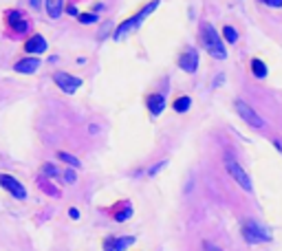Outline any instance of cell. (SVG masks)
Here are the masks:
<instances>
[{"mask_svg":"<svg viewBox=\"0 0 282 251\" xmlns=\"http://www.w3.org/2000/svg\"><path fill=\"white\" fill-rule=\"evenodd\" d=\"M201 42H203V49L216 60H225L227 58V51H225L223 42H220V36L218 31L214 29L209 22H203L201 27Z\"/></svg>","mask_w":282,"mask_h":251,"instance_id":"cell-1","label":"cell"},{"mask_svg":"<svg viewBox=\"0 0 282 251\" xmlns=\"http://www.w3.org/2000/svg\"><path fill=\"white\" fill-rule=\"evenodd\" d=\"M157 7H159V0H152V3H150V5H146V7H143L141 11H137V14L132 16V18H128V20H124V22H121V25L117 27V31L113 33V38H115V40H121V38H124L128 31L139 29V25H141V22L146 20L148 16H150V14H152V11L157 9Z\"/></svg>","mask_w":282,"mask_h":251,"instance_id":"cell-2","label":"cell"},{"mask_svg":"<svg viewBox=\"0 0 282 251\" xmlns=\"http://www.w3.org/2000/svg\"><path fill=\"white\" fill-rule=\"evenodd\" d=\"M242 236H245V240L249 244H253V242H269V240H271L269 231L264 229L260 222H253V220H247L245 225H242Z\"/></svg>","mask_w":282,"mask_h":251,"instance_id":"cell-3","label":"cell"},{"mask_svg":"<svg viewBox=\"0 0 282 251\" xmlns=\"http://www.w3.org/2000/svg\"><path fill=\"white\" fill-rule=\"evenodd\" d=\"M225 167H227V172L231 174V178H234V181L238 183V185H240L242 189H245V192H251V189H253L251 178L247 176V172L238 165V161H234V159H231L229 154H227V157H225Z\"/></svg>","mask_w":282,"mask_h":251,"instance_id":"cell-4","label":"cell"},{"mask_svg":"<svg viewBox=\"0 0 282 251\" xmlns=\"http://www.w3.org/2000/svg\"><path fill=\"white\" fill-rule=\"evenodd\" d=\"M234 106H236V110H238V115L242 117V121H247V124L253 126V128H264V121L260 119V115H258L249 104H245L242 99H238Z\"/></svg>","mask_w":282,"mask_h":251,"instance_id":"cell-5","label":"cell"},{"mask_svg":"<svg viewBox=\"0 0 282 251\" xmlns=\"http://www.w3.org/2000/svg\"><path fill=\"white\" fill-rule=\"evenodd\" d=\"M53 82L58 84V86L62 88V91H64L66 95H73V93L77 91V88L82 86V80H80V77L69 75V73H64V71H62V73L58 71V73L53 75Z\"/></svg>","mask_w":282,"mask_h":251,"instance_id":"cell-6","label":"cell"},{"mask_svg":"<svg viewBox=\"0 0 282 251\" xmlns=\"http://www.w3.org/2000/svg\"><path fill=\"white\" fill-rule=\"evenodd\" d=\"M0 185L7 189L9 194H14L18 200H25L27 198V187L22 185L20 181H16L11 174H0Z\"/></svg>","mask_w":282,"mask_h":251,"instance_id":"cell-7","label":"cell"},{"mask_svg":"<svg viewBox=\"0 0 282 251\" xmlns=\"http://www.w3.org/2000/svg\"><path fill=\"white\" fill-rule=\"evenodd\" d=\"M179 66L185 71V73H196V69H198V53H196V49H187V51L181 55Z\"/></svg>","mask_w":282,"mask_h":251,"instance_id":"cell-8","label":"cell"},{"mask_svg":"<svg viewBox=\"0 0 282 251\" xmlns=\"http://www.w3.org/2000/svg\"><path fill=\"white\" fill-rule=\"evenodd\" d=\"M40 64L42 62L38 58H25V60H20V62H16L14 69L18 71V73H27V75H29V73H36V71L40 69Z\"/></svg>","mask_w":282,"mask_h":251,"instance_id":"cell-9","label":"cell"},{"mask_svg":"<svg viewBox=\"0 0 282 251\" xmlns=\"http://www.w3.org/2000/svg\"><path fill=\"white\" fill-rule=\"evenodd\" d=\"M25 51L33 53V55L44 53V51H47V40H44L42 36H31L29 40H27V44H25Z\"/></svg>","mask_w":282,"mask_h":251,"instance_id":"cell-10","label":"cell"},{"mask_svg":"<svg viewBox=\"0 0 282 251\" xmlns=\"http://www.w3.org/2000/svg\"><path fill=\"white\" fill-rule=\"evenodd\" d=\"M7 22H9V27H11V29H14L16 33H22V31L27 29V27H29V22L22 20V14H20L18 9L9 11V14H7Z\"/></svg>","mask_w":282,"mask_h":251,"instance_id":"cell-11","label":"cell"},{"mask_svg":"<svg viewBox=\"0 0 282 251\" xmlns=\"http://www.w3.org/2000/svg\"><path fill=\"white\" fill-rule=\"evenodd\" d=\"M113 216H115V220H117V222L128 220L130 216H132V205H130V203H126V200H121V203H117V205H115Z\"/></svg>","mask_w":282,"mask_h":251,"instance_id":"cell-12","label":"cell"},{"mask_svg":"<svg viewBox=\"0 0 282 251\" xmlns=\"http://www.w3.org/2000/svg\"><path fill=\"white\" fill-rule=\"evenodd\" d=\"M163 108H165V97H163V95L157 93V95H150V97H148V110H150L154 117L161 115Z\"/></svg>","mask_w":282,"mask_h":251,"instance_id":"cell-13","label":"cell"},{"mask_svg":"<svg viewBox=\"0 0 282 251\" xmlns=\"http://www.w3.org/2000/svg\"><path fill=\"white\" fill-rule=\"evenodd\" d=\"M130 244H135V238L132 236H124V238H108L106 242H104V249H126L130 247Z\"/></svg>","mask_w":282,"mask_h":251,"instance_id":"cell-14","label":"cell"},{"mask_svg":"<svg viewBox=\"0 0 282 251\" xmlns=\"http://www.w3.org/2000/svg\"><path fill=\"white\" fill-rule=\"evenodd\" d=\"M44 9H47L49 18H60L64 11V0H44Z\"/></svg>","mask_w":282,"mask_h":251,"instance_id":"cell-15","label":"cell"},{"mask_svg":"<svg viewBox=\"0 0 282 251\" xmlns=\"http://www.w3.org/2000/svg\"><path fill=\"white\" fill-rule=\"evenodd\" d=\"M190 106H192V99L187 97V95H183V97H176L174 99L172 108L176 110V113H187V110H190Z\"/></svg>","mask_w":282,"mask_h":251,"instance_id":"cell-16","label":"cell"},{"mask_svg":"<svg viewBox=\"0 0 282 251\" xmlns=\"http://www.w3.org/2000/svg\"><path fill=\"white\" fill-rule=\"evenodd\" d=\"M251 73L258 77V80H264L267 77V66H264L262 60H251Z\"/></svg>","mask_w":282,"mask_h":251,"instance_id":"cell-17","label":"cell"},{"mask_svg":"<svg viewBox=\"0 0 282 251\" xmlns=\"http://www.w3.org/2000/svg\"><path fill=\"white\" fill-rule=\"evenodd\" d=\"M58 159L64 161V163H69L71 167H82V161L77 157H73V154H69V152H58Z\"/></svg>","mask_w":282,"mask_h":251,"instance_id":"cell-18","label":"cell"},{"mask_svg":"<svg viewBox=\"0 0 282 251\" xmlns=\"http://www.w3.org/2000/svg\"><path fill=\"white\" fill-rule=\"evenodd\" d=\"M223 36H225V40H227L229 44H234L236 40H238V33H236L234 27H223Z\"/></svg>","mask_w":282,"mask_h":251,"instance_id":"cell-19","label":"cell"},{"mask_svg":"<svg viewBox=\"0 0 282 251\" xmlns=\"http://www.w3.org/2000/svg\"><path fill=\"white\" fill-rule=\"evenodd\" d=\"M77 18H80L82 25H93V22H97V14H77Z\"/></svg>","mask_w":282,"mask_h":251,"instance_id":"cell-20","label":"cell"},{"mask_svg":"<svg viewBox=\"0 0 282 251\" xmlns=\"http://www.w3.org/2000/svg\"><path fill=\"white\" fill-rule=\"evenodd\" d=\"M40 187L44 189V192H47V194H51V196H60V192H58V189H55L53 185H51V183H47V181H40Z\"/></svg>","mask_w":282,"mask_h":251,"instance_id":"cell-21","label":"cell"},{"mask_svg":"<svg viewBox=\"0 0 282 251\" xmlns=\"http://www.w3.org/2000/svg\"><path fill=\"white\" fill-rule=\"evenodd\" d=\"M42 174L44 176H55V174H58V170H55L53 163H44L42 165Z\"/></svg>","mask_w":282,"mask_h":251,"instance_id":"cell-22","label":"cell"},{"mask_svg":"<svg viewBox=\"0 0 282 251\" xmlns=\"http://www.w3.org/2000/svg\"><path fill=\"white\" fill-rule=\"evenodd\" d=\"M75 178H77L75 167H73V170H64V181H66V183H75Z\"/></svg>","mask_w":282,"mask_h":251,"instance_id":"cell-23","label":"cell"},{"mask_svg":"<svg viewBox=\"0 0 282 251\" xmlns=\"http://www.w3.org/2000/svg\"><path fill=\"white\" fill-rule=\"evenodd\" d=\"M165 165H168V163H165V161H161V163H159V165H154V167H150V170H148V174H150V176H154V174H157V172H159V170H161V167H165Z\"/></svg>","mask_w":282,"mask_h":251,"instance_id":"cell-24","label":"cell"},{"mask_svg":"<svg viewBox=\"0 0 282 251\" xmlns=\"http://www.w3.org/2000/svg\"><path fill=\"white\" fill-rule=\"evenodd\" d=\"M264 5H269V7H282V0H262Z\"/></svg>","mask_w":282,"mask_h":251,"instance_id":"cell-25","label":"cell"},{"mask_svg":"<svg viewBox=\"0 0 282 251\" xmlns=\"http://www.w3.org/2000/svg\"><path fill=\"white\" fill-rule=\"evenodd\" d=\"M69 216H71V218H80V209L71 207V209H69Z\"/></svg>","mask_w":282,"mask_h":251,"instance_id":"cell-26","label":"cell"},{"mask_svg":"<svg viewBox=\"0 0 282 251\" xmlns=\"http://www.w3.org/2000/svg\"><path fill=\"white\" fill-rule=\"evenodd\" d=\"M29 5L33 9H40V0H29Z\"/></svg>","mask_w":282,"mask_h":251,"instance_id":"cell-27","label":"cell"}]
</instances>
